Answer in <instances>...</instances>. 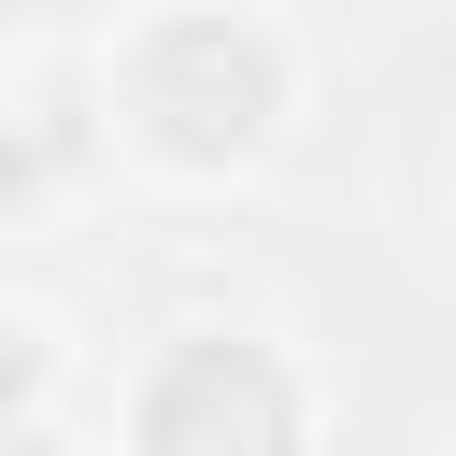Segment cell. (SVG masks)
Masks as SVG:
<instances>
[{
  "mask_svg": "<svg viewBox=\"0 0 456 456\" xmlns=\"http://www.w3.org/2000/svg\"><path fill=\"white\" fill-rule=\"evenodd\" d=\"M71 399V342H57V314H0V413H57Z\"/></svg>",
  "mask_w": 456,
  "mask_h": 456,
  "instance_id": "cell-4",
  "label": "cell"
},
{
  "mask_svg": "<svg viewBox=\"0 0 456 456\" xmlns=\"http://www.w3.org/2000/svg\"><path fill=\"white\" fill-rule=\"evenodd\" d=\"M86 157H100V128H71V114H43V100H0V228H28Z\"/></svg>",
  "mask_w": 456,
  "mask_h": 456,
  "instance_id": "cell-3",
  "label": "cell"
},
{
  "mask_svg": "<svg viewBox=\"0 0 456 456\" xmlns=\"http://www.w3.org/2000/svg\"><path fill=\"white\" fill-rule=\"evenodd\" d=\"M328 385L256 314H185L114 370V456H314Z\"/></svg>",
  "mask_w": 456,
  "mask_h": 456,
  "instance_id": "cell-2",
  "label": "cell"
},
{
  "mask_svg": "<svg viewBox=\"0 0 456 456\" xmlns=\"http://www.w3.org/2000/svg\"><path fill=\"white\" fill-rule=\"evenodd\" d=\"M86 100H100V157H128L171 200H228L285 157L314 57L271 0H128L86 57Z\"/></svg>",
  "mask_w": 456,
  "mask_h": 456,
  "instance_id": "cell-1",
  "label": "cell"
},
{
  "mask_svg": "<svg viewBox=\"0 0 456 456\" xmlns=\"http://www.w3.org/2000/svg\"><path fill=\"white\" fill-rule=\"evenodd\" d=\"M0 456H71V428L57 413H0Z\"/></svg>",
  "mask_w": 456,
  "mask_h": 456,
  "instance_id": "cell-5",
  "label": "cell"
},
{
  "mask_svg": "<svg viewBox=\"0 0 456 456\" xmlns=\"http://www.w3.org/2000/svg\"><path fill=\"white\" fill-rule=\"evenodd\" d=\"M399 14H456V0H399Z\"/></svg>",
  "mask_w": 456,
  "mask_h": 456,
  "instance_id": "cell-6",
  "label": "cell"
},
{
  "mask_svg": "<svg viewBox=\"0 0 456 456\" xmlns=\"http://www.w3.org/2000/svg\"><path fill=\"white\" fill-rule=\"evenodd\" d=\"M0 14H14V0H0Z\"/></svg>",
  "mask_w": 456,
  "mask_h": 456,
  "instance_id": "cell-7",
  "label": "cell"
}]
</instances>
